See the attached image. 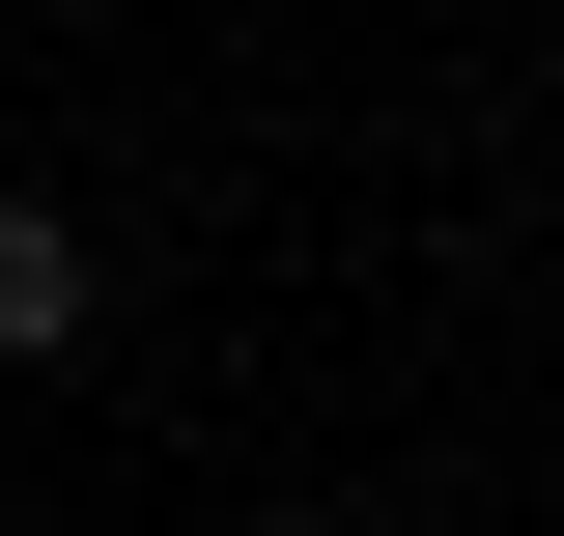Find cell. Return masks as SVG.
<instances>
[{"instance_id":"3","label":"cell","mask_w":564,"mask_h":536,"mask_svg":"<svg viewBox=\"0 0 564 536\" xmlns=\"http://www.w3.org/2000/svg\"><path fill=\"white\" fill-rule=\"evenodd\" d=\"M536 536H564V508H536Z\"/></svg>"},{"instance_id":"2","label":"cell","mask_w":564,"mask_h":536,"mask_svg":"<svg viewBox=\"0 0 564 536\" xmlns=\"http://www.w3.org/2000/svg\"><path fill=\"white\" fill-rule=\"evenodd\" d=\"M254 536H311V508H254Z\"/></svg>"},{"instance_id":"1","label":"cell","mask_w":564,"mask_h":536,"mask_svg":"<svg viewBox=\"0 0 564 536\" xmlns=\"http://www.w3.org/2000/svg\"><path fill=\"white\" fill-rule=\"evenodd\" d=\"M85 311H113V282H85V226H57V199H29V170H0V367H57V339H85Z\"/></svg>"}]
</instances>
